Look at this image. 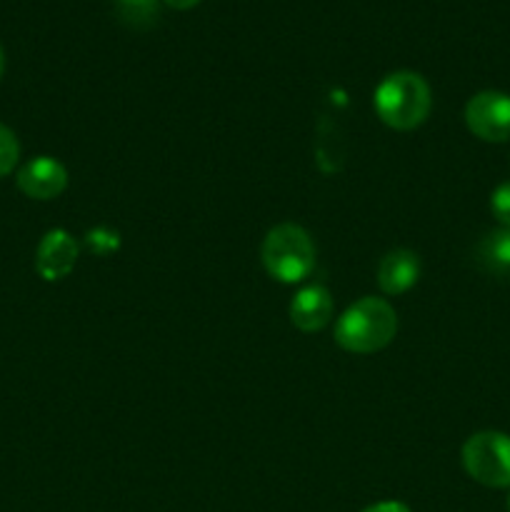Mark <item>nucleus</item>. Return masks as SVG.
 I'll use <instances>...</instances> for the list:
<instances>
[{
  "label": "nucleus",
  "mask_w": 510,
  "mask_h": 512,
  "mask_svg": "<svg viewBox=\"0 0 510 512\" xmlns=\"http://www.w3.org/2000/svg\"><path fill=\"white\" fill-rule=\"evenodd\" d=\"M465 125L475 138L485 143L510 140V95L498 90H483L465 105Z\"/></svg>",
  "instance_id": "5"
},
{
  "label": "nucleus",
  "mask_w": 510,
  "mask_h": 512,
  "mask_svg": "<svg viewBox=\"0 0 510 512\" xmlns=\"http://www.w3.org/2000/svg\"><path fill=\"white\" fill-rule=\"evenodd\" d=\"M333 318V298L323 285H308L290 300V323L303 333H318Z\"/></svg>",
  "instance_id": "8"
},
{
  "label": "nucleus",
  "mask_w": 510,
  "mask_h": 512,
  "mask_svg": "<svg viewBox=\"0 0 510 512\" xmlns=\"http://www.w3.org/2000/svg\"><path fill=\"white\" fill-rule=\"evenodd\" d=\"M373 105L378 118L388 128L413 130L425 123L433 98H430L428 83L418 73L400 70V73L388 75L375 88Z\"/></svg>",
  "instance_id": "2"
},
{
  "label": "nucleus",
  "mask_w": 510,
  "mask_h": 512,
  "mask_svg": "<svg viewBox=\"0 0 510 512\" xmlns=\"http://www.w3.org/2000/svg\"><path fill=\"white\" fill-rule=\"evenodd\" d=\"M363 512H410V510L405 508L403 503H393V500H388V503L370 505V508H365Z\"/></svg>",
  "instance_id": "14"
},
{
  "label": "nucleus",
  "mask_w": 510,
  "mask_h": 512,
  "mask_svg": "<svg viewBox=\"0 0 510 512\" xmlns=\"http://www.w3.org/2000/svg\"><path fill=\"white\" fill-rule=\"evenodd\" d=\"M120 15L133 25H148L158 18V3L155 0H115Z\"/></svg>",
  "instance_id": "11"
},
{
  "label": "nucleus",
  "mask_w": 510,
  "mask_h": 512,
  "mask_svg": "<svg viewBox=\"0 0 510 512\" xmlns=\"http://www.w3.org/2000/svg\"><path fill=\"white\" fill-rule=\"evenodd\" d=\"M398 333L393 305L380 298H363L350 305L335 323V343L355 355H370L390 345Z\"/></svg>",
  "instance_id": "1"
},
{
  "label": "nucleus",
  "mask_w": 510,
  "mask_h": 512,
  "mask_svg": "<svg viewBox=\"0 0 510 512\" xmlns=\"http://www.w3.org/2000/svg\"><path fill=\"white\" fill-rule=\"evenodd\" d=\"M15 183H18L20 193H25L28 198L53 200L68 188V170L50 155H38L18 170Z\"/></svg>",
  "instance_id": "6"
},
{
  "label": "nucleus",
  "mask_w": 510,
  "mask_h": 512,
  "mask_svg": "<svg viewBox=\"0 0 510 512\" xmlns=\"http://www.w3.org/2000/svg\"><path fill=\"white\" fill-rule=\"evenodd\" d=\"M508 512H510V493H508Z\"/></svg>",
  "instance_id": "17"
},
{
  "label": "nucleus",
  "mask_w": 510,
  "mask_h": 512,
  "mask_svg": "<svg viewBox=\"0 0 510 512\" xmlns=\"http://www.w3.org/2000/svg\"><path fill=\"white\" fill-rule=\"evenodd\" d=\"M490 213L503 228H510V183L498 185L490 195Z\"/></svg>",
  "instance_id": "13"
},
{
  "label": "nucleus",
  "mask_w": 510,
  "mask_h": 512,
  "mask_svg": "<svg viewBox=\"0 0 510 512\" xmlns=\"http://www.w3.org/2000/svg\"><path fill=\"white\" fill-rule=\"evenodd\" d=\"M478 263L493 275H510V228L493 230L480 240Z\"/></svg>",
  "instance_id": "10"
},
{
  "label": "nucleus",
  "mask_w": 510,
  "mask_h": 512,
  "mask_svg": "<svg viewBox=\"0 0 510 512\" xmlns=\"http://www.w3.org/2000/svg\"><path fill=\"white\" fill-rule=\"evenodd\" d=\"M463 468L485 488H510V435L483 430L463 445Z\"/></svg>",
  "instance_id": "4"
},
{
  "label": "nucleus",
  "mask_w": 510,
  "mask_h": 512,
  "mask_svg": "<svg viewBox=\"0 0 510 512\" xmlns=\"http://www.w3.org/2000/svg\"><path fill=\"white\" fill-rule=\"evenodd\" d=\"M3 70H5V55H3V48H0V78H3Z\"/></svg>",
  "instance_id": "16"
},
{
  "label": "nucleus",
  "mask_w": 510,
  "mask_h": 512,
  "mask_svg": "<svg viewBox=\"0 0 510 512\" xmlns=\"http://www.w3.org/2000/svg\"><path fill=\"white\" fill-rule=\"evenodd\" d=\"M420 258L413 250H390L378 265V285L385 295H403L418 283Z\"/></svg>",
  "instance_id": "9"
},
{
  "label": "nucleus",
  "mask_w": 510,
  "mask_h": 512,
  "mask_svg": "<svg viewBox=\"0 0 510 512\" xmlns=\"http://www.w3.org/2000/svg\"><path fill=\"white\" fill-rule=\"evenodd\" d=\"M75 263H78V243L73 240V235L65 230H50L43 235L38 253H35V270L40 278L48 283L63 280L75 268Z\"/></svg>",
  "instance_id": "7"
},
{
  "label": "nucleus",
  "mask_w": 510,
  "mask_h": 512,
  "mask_svg": "<svg viewBox=\"0 0 510 512\" xmlns=\"http://www.w3.org/2000/svg\"><path fill=\"white\" fill-rule=\"evenodd\" d=\"M163 3L168 5V8H175V10H190V8H195L200 0H163Z\"/></svg>",
  "instance_id": "15"
},
{
  "label": "nucleus",
  "mask_w": 510,
  "mask_h": 512,
  "mask_svg": "<svg viewBox=\"0 0 510 512\" xmlns=\"http://www.w3.org/2000/svg\"><path fill=\"white\" fill-rule=\"evenodd\" d=\"M265 270L280 283H300L315 268V245L308 230L295 223H280L268 230L260 248Z\"/></svg>",
  "instance_id": "3"
},
{
  "label": "nucleus",
  "mask_w": 510,
  "mask_h": 512,
  "mask_svg": "<svg viewBox=\"0 0 510 512\" xmlns=\"http://www.w3.org/2000/svg\"><path fill=\"white\" fill-rule=\"evenodd\" d=\"M18 158H20L18 138H15V133L8 128V125L0 123V178L13 173V168L18 165Z\"/></svg>",
  "instance_id": "12"
}]
</instances>
